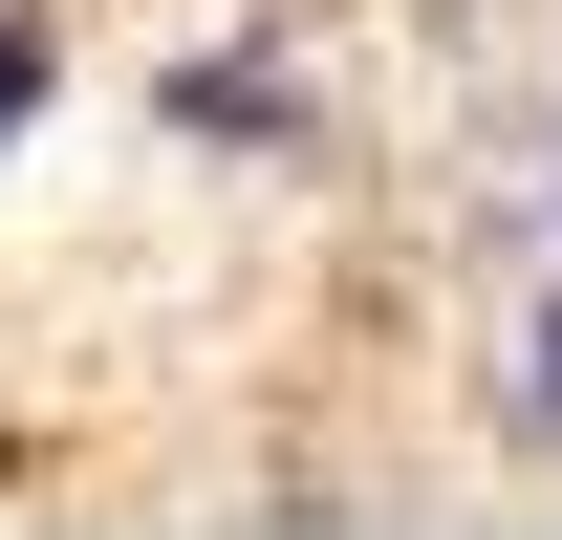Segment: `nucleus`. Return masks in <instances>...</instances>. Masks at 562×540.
I'll return each instance as SVG.
<instances>
[{
    "label": "nucleus",
    "instance_id": "1",
    "mask_svg": "<svg viewBox=\"0 0 562 540\" xmlns=\"http://www.w3.org/2000/svg\"><path fill=\"white\" fill-rule=\"evenodd\" d=\"M519 410H541V432H562V303H541V325H519Z\"/></svg>",
    "mask_w": 562,
    "mask_h": 540
}]
</instances>
